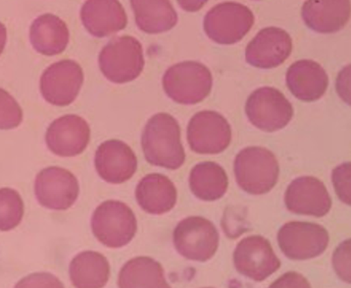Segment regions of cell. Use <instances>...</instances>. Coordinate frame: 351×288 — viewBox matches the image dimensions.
Listing matches in <instances>:
<instances>
[{
	"mask_svg": "<svg viewBox=\"0 0 351 288\" xmlns=\"http://www.w3.org/2000/svg\"><path fill=\"white\" fill-rule=\"evenodd\" d=\"M141 145L146 161L154 166L176 170L185 162L181 129L171 114H158L148 120Z\"/></svg>",
	"mask_w": 351,
	"mask_h": 288,
	"instance_id": "1",
	"label": "cell"
},
{
	"mask_svg": "<svg viewBox=\"0 0 351 288\" xmlns=\"http://www.w3.org/2000/svg\"><path fill=\"white\" fill-rule=\"evenodd\" d=\"M279 163L273 152L263 147L241 150L234 162L238 185L250 195L269 193L278 183Z\"/></svg>",
	"mask_w": 351,
	"mask_h": 288,
	"instance_id": "2",
	"label": "cell"
},
{
	"mask_svg": "<svg viewBox=\"0 0 351 288\" xmlns=\"http://www.w3.org/2000/svg\"><path fill=\"white\" fill-rule=\"evenodd\" d=\"M162 87L167 95L177 103L193 105L210 95L213 75L200 62H180L165 73Z\"/></svg>",
	"mask_w": 351,
	"mask_h": 288,
	"instance_id": "3",
	"label": "cell"
},
{
	"mask_svg": "<svg viewBox=\"0 0 351 288\" xmlns=\"http://www.w3.org/2000/svg\"><path fill=\"white\" fill-rule=\"evenodd\" d=\"M98 64L102 75L110 82L130 83L143 72V48L134 37H118L102 48Z\"/></svg>",
	"mask_w": 351,
	"mask_h": 288,
	"instance_id": "4",
	"label": "cell"
},
{
	"mask_svg": "<svg viewBox=\"0 0 351 288\" xmlns=\"http://www.w3.org/2000/svg\"><path fill=\"white\" fill-rule=\"evenodd\" d=\"M94 237L108 248L128 245L137 233V219L130 207L120 201H106L94 211L91 219Z\"/></svg>",
	"mask_w": 351,
	"mask_h": 288,
	"instance_id": "5",
	"label": "cell"
},
{
	"mask_svg": "<svg viewBox=\"0 0 351 288\" xmlns=\"http://www.w3.org/2000/svg\"><path fill=\"white\" fill-rule=\"evenodd\" d=\"M254 24V14L247 6L237 2H223L206 14L204 29L210 40L232 45L241 41Z\"/></svg>",
	"mask_w": 351,
	"mask_h": 288,
	"instance_id": "6",
	"label": "cell"
},
{
	"mask_svg": "<svg viewBox=\"0 0 351 288\" xmlns=\"http://www.w3.org/2000/svg\"><path fill=\"white\" fill-rule=\"evenodd\" d=\"M173 241L176 250L184 258L206 262L218 250L219 237L213 222L204 217L192 216L176 226Z\"/></svg>",
	"mask_w": 351,
	"mask_h": 288,
	"instance_id": "7",
	"label": "cell"
},
{
	"mask_svg": "<svg viewBox=\"0 0 351 288\" xmlns=\"http://www.w3.org/2000/svg\"><path fill=\"white\" fill-rule=\"evenodd\" d=\"M246 116L254 127L267 133L284 129L293 118V107L279 90L263 87L252 92L246 101Z\"/></svg>",
	"mask_w": 351,
	"mask_h": 288,
	"instance_id": "8",
	"label": "cell"
},
{
	"mask_svg": "<svg viewBox=\"0 0 351 288\" xmlns=\"http://www.w3.org/2000/svg\"><path fill=\"white\" fill-rule=\"evenodd\" d=\"M327 229L317 223L291 221L280 228L278 243L287 258L309 260L321 256L329 245Z\"/></svg>",
	"mask_w": 351,
	"mask_h": 288,
	"instance_id": "9",
	"label": "cell"
},
{
	"mask_svg": "<svg viewBox=\"0 0 351 288\" xmlns=\"http://www.w3.org/2000/svg\"><path fill=\"white\" fill-rule=\"evenodd\" d=\"M84 83V73L78 62L64 60L48 66L41 76L44 99L54 106L70 105L78 97Z\"/></svg>",
	"mask_w": 351,
	"mask_h": 288,
	"instance_id": "10",
	"label": "cell"
},
{
	"mask_svg": "<svg viewBox=\"0 0 351 288\" xmlns=\"http://www.w3.org/2000/svg\"><path fill=\"white\" fill-rule=\"evenodd\" d=\"M228 120L216 112H200L190 120L187 140L192 151L198 154H219L231 143Z\"/></svg>",
	"mask_w": 351,
	"mask_h": 288,
	"instance_id": "11",
	"label": "cell"
},
{
	"mask_svg": "<svg viewBox=\"0 0 351 288\" xmlns=\"http://www.w3.org/2000/svg\"><path fill=\"white\" fill-rule=\"evenodd\" d=\"M236 270L254 281L265 280L281 267L271 244L261 235L242 239L234 250Z\"/></svg>",
	"mask_w": 351,
	"mask_h": 288,
	"instance_id": "12",
	"label": "cell"
},
{
	"mask_svg": "<svg viewBox=\"0 0 351 288\" xmlns=\"http://www.w3.org/2000/svg\"><path fill=\"white\" fill-rule=\"evenodd\" d=\"M79 183L71 171L47 167L35 179V196L39 203L51 210H66L78 199Z\"/></svg>",
	"mask_w": 351,
	"mask_h": 288,
	"instance_id": "13",
	"label": "cell"
},
{
	"mask_svg": "<svg viewBox=\"0 0 351 288\" xmlns=\"http://www.w3.org/2000/svg\"><path fill=\"white\" fill-rule=\"evenodd\" d=\"M45 141L48 149L60 157L80 155L89 144V125L75 114L62 116L48 127Z\"/></svg>",
	"mask_w": 351,
	"mask_h": 288,
	"instance_id": "14",
	"label": "cell"
},
{
	"mask_svg": "<svg viewBox=\"0 0 351 288\" xmlns=\"http://www.w3.org/2000/svg\"><path fill=\"white\" fill-rule=\"evenodd\" d=\"M292 52V39L283 29H263L248 44L246 62L254 68L269 70L281 66Z\"/></svg>",
	"mask_w": 351,
	"mask_h": 288,
	"instance_id": "15",
	"label": "cell"
},
{
	"mask_svg": "<svg viewBox=\"0 0 351 288\" xmlns=\"http://www.w3.org/2000/svg\"><path fill=\"white\" fill-rule=\"evenodd\" d=\"M284 201L290 212L308 216H326L332 207L325 185L313 176L294 179L286 189Z\"/></svg>",
	"mask_w": 351,
	"mask_h": 288,
	"instance_id": "16",
	"label": "cell"
},
{
	"mask_svg": "<svg viewBox=\"0 0 351 288\" xmlns=\"http://www.w3.org/2000/svg\"><path fill=\"white\" fill-rule=\"evenodd\" d=\"M96 171L104 181L114 185L129 181L137 170V157L133 150L120 140H108L96 150Z\"/></svg>",
	"mask_w": 351,
	"mask_h": 288,
	"instance_id": "17",
	"label": "cell"
},
{
	"mask_svg": "<svg viewBox=\"0 0 351 288\" xmlns=\"http://www.w3.org/2000/svg\"><path fill=\"white\" fill-rule=\"evenodd\" d=\"M80 16L85 29L97 38L120 32L128 24L126 12L119 0H86Z\"/></svg>",
	"mask_w": 351,
	"mask_h": 288,
	"instance_id": "18",
	"label": "cell"
},
{
	"mask_svg": "<svg viewBox=\"0 0 351 288\" xmlns=\"http://www.w3.org/2000/svg\"><path fill=\"white\" fill-rule=\"evenodd\" d=\"M302 20L311 30L332 34L343 29L350 18V0H306Z\"/></svg>",
	"mask_w": 351,
	"mask_h": 288,
	"instance_id": "19",
	"label": "cell"
},
{
	"mask_svg": "<svg viewBox=\"0 0 351 288\" xmlns=\"http://www.w3.org/2000/svg\"><path fill=\"white\" fill-rule=\"evenodd\" d=\"M288 89L294 97L304 102H313L323 97L329 86L326 70L313 60H298L291 64L286 74Z\"/></svg>",
	"mask_w": 351,
	"mask_h": 288,
	"instance_id": "20",
	"label": "cell"
},
{
	"mask_svg": "<svg viewBox=\"0 0 351 288\" xmlns=\"http://www.w3.org/2000/svg\"><path fill=\"white\" fill-rule=\"evenodd\" d=\"M177 189L166 175L152 173L138 183L135 196L142 210L152 215L170 212L177 203Z\"/></svg>",
	"mask_w": 351,
	"mask_h": 288,
	"instance_id": "21",
	"label": "cell"
},
{
	"mask_svg": "<svg viewBox=\"0 0 351 288\" xmlns=\"http://www.w3.org/2000/svg\"><path fill=\"white\" fill-rule=\"evenodd\" d=\"M70 40L66 23L51 14L38 16L31 25L30 42L38 53L46 56L62 53Z\"/></svg>",
	"mask_w": 351,
	"mask_h": 288,
	"instance_id": "22",
	"label": "cell"
},
{
	"mask_svg": "<svg viewBox=\"0 0 351 288\" xmlns=\"http://www.w3.org/2000/svg\"><path fill=\"white\" fill-rule=\"evenodd\" d=\"M131 5L142 32L160 34L177 25L178 14L171 0H131Z\"/></svg>",
	"mask_w": 351,
	"mask_h": 288,
	"instance_id": "23",
	"label": "cell"
},
{
	"mask_svg": "<svg viewBox=\"0 0 351 288\" xmlns=\"http://www.w3.org/2000/svg\"><path fill=\"white\" fill-rule=\"evenodd\" d=\"M110 267L104 254L92 250L77 254L70 264V278L78 288L106 287L110 279Z\"/></svg>",
	"mask_w": 351,
	"mask_h": 288,
	"instance_id": "24",
	"label": "cell"
},
{
	"mask_svg": "<svg viewBox=\"0 0 351 288\" xmlns=\"http://www.w3.org/2000/svg\"><path fill=\"white\" fill-rule=\"evenodd\" d=\"M189 185L196 198L213 202L221 199L227 193L229 181L221 165L216 162H202L192 168Z\"/></svg>",
	"mask_w": 351,
	"mask_h": 288,
	"instance_id": "25",
	"label": "cell"
},
{
	"mask_svg": "<svg viewBox=\"0 0 351 288\" xmlns=\"http://www.w3.org/2000/svg\"><path fill=\"white\" fill-rule=\"evenodd\" d=\"M118 285L122 288L170 287L162 265L148 257H137L128 261L119 274Z\"/></svg>",
	"mask_w": 351,
	"mask_h": 288,
	"instance_id": "26",
	"label": "cell"
},
{
	"mask_svg": "<svg viewBox=\"0 0 351 288\" xmlns=\"http://www.w3.org/2000/svg\"><path fill=\"white\" fill-rule=\"evenodd\" d=\"M24 209V202L18 192L10 187L0 189V231H10L19 226Z\"/></svg>",
	"mask_w": 351,
	"mask_h": 288,
	"instance_id": "27",
	"label": "cell"
},
{
	"mask_svg": "<svg viewBox=\"0 0 351 288\" xmlns=\"http://www.w3.org/2000/svg\"><path fill=\"white\" fill-rule=\"evenodd\" d=\"M23 122V110L16 100L0 88V129H16Z\"/></svg>",
	"mask_w": 351,
	"mask_h": 288,
	"instance_id": "28",
	"label": "cell"
},
{
	"mask_svg": "<svg viewBox=\"0 0 351 288\" xmlns=\"http://www.w3.org/2000/svg\"><path fill=\"white\" fill-rule=\"evenodd\" d=\"M336 194L346 205H350V162L336 167L332 173Z\"/></svg>",
	"mask_w": 351,
	"mask_h": 288,
	"instance_id": "29",
	"label": "cell"
},
{
	"mask_svg": "<svg viewBox=\"0 0 351 288\" xmlns=\"http://www.w3.org/2000/svg\"><path fill=\"white\" fill-rule=\"evenodd\" d=\"M333 267L338 276L350 283V241L342 243L333 254Z\"/></svg>",
	"mask_w": 351,
	"mask_h": 288,
	"instance_id": "30",
	"label": "cell"
},
{
	"mask_svg": "<svg viewBox=\"0 0 351 288\" xmlns=\"http://www.w3.org/2000/svg\"><path fill=\"white\" fill-rule=\"evenodd\" d=\"M16 287H64V285L53 275L39 273L23 279Z\"/></svg>",
	"mask_w": 351,
	"mask_h": 288,
	"instance_id": "31",
	"label": "cell"
},
{
	"mask_svg": "<svg viewBox=\"0 0 351 288\" xmlns=\"http://www.w3.org/2000/svg\"><path fill=\"white\" fill-rule=\"evenodd\" d=\"M271 287H311V285L302 275L290 272L280 277Z\"/></svg>",
	"mask_w": 351,
	"mask_h": 288,
	"instance_id": "32",
	"label": "cell"
},
{
	"mask_svg": "<svg viewBox=\"0 0 351 288\" xmlns=\"http://www.w3.org/2000/svg\"><path fill=\"white\" fill-rule=\"evenodd\" d=\"M182 10L188 12H195L202 10L208 0H177Z\"/></svg>",
	"mask_w": 351,
	"mask_h": 288,
	"instance_id": "33",
	"label": "cell"
},
{
	"mask_svg": "<svg viewBox=\"0 0 351 288\" xmlns=\"http://www.w3.org/2000/svg\"><path fill=\"white\" fill-rule=\"evenodd\" d=\"M6 39H8V33H6L5 26L0 23V55L5 47Z\"/></svg>",
	"mask_w": 351,
	"mask_h": 288,
	"instance_id": "34",
	"label": "cell"
}]
</instances>
